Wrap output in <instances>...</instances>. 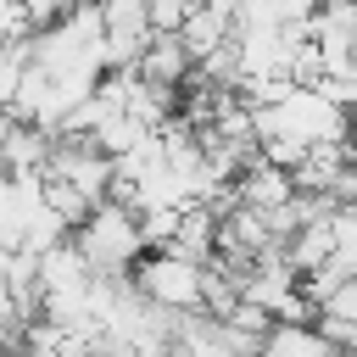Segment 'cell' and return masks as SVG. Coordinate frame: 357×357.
I'll list each match as a JSON object with an SVG mask.
<instances>
[{"mask_svg":"<svg viewBox=\"0 0 357 357\" xmlns=\"http://www.w3.org/2000/svg\"><path fill=\"white\" fill-rule=\"evenodd\" d=\"M78 251H84V262H89V273H100V279H128V268L145 257V234H139V212H128L123 201H95L78 223H73V234H67Z\"/></svg>","mask_w":357,"mask_h":357,"instance_id":"cell-1","label":"cell"},{"mask_svg":"<svg viewBox=\"0 0 357 357\" xmlns=\"http://www.w3.org/2000/svg\"><path fill=\"white\" fill-rule=\"evenodd\" d=\"M128 73L145 78V84H156V89H184V84L195 78V56L184 50L178 33H151L145 50H139V61H134Z\"/></svg>","mask_w":357,"mask_h":357,"instance_id":"cell-3","label":"cell"},{"mask_svg":"<svg viewBox=\"0 0 357 357\" xmlns=\"http://www.w3.org/2000/svg\"><path fill=\"white\" fill-rule=\"evenodd\" d=\"M268 357H346L324 329H312L307 318H273L268 340H262Z\"/></svg>","mask_w":357,"mask_h":357,"instance_id":"cell-4","label":"cell"},{"mask_svg":"<svg viewBox=\"0 0 357 357\" xmlns=\"http://www.w3.org/2000/svg\"><path fill=\"white\" fill-rule=\"evenodd\" d=\"M33 28H28V17H22V6L17 0H0V45H17V39H28Z\"/></svg>","mask_w":357,"mask_h":357,"instance_id":"cell-7","label":"cell"},{"mask_svg":"<svg viewBox=\"0 0 357 357\" xmlns=\"http://www.w3.org/2000/svg\"><path fill=\"white\" fill-rule=\"evenodd\" d=\"M128 284L156 301L162 312H201V296H206V268L190 262V257H173V251H151L128 268Z\"/></svg>","mask_w":357,"mask_h":357,"instance_id":"cell-2","label":"cell"},{"mask_svg":"<svg viewBox=\"0 0 357 357\" xmlns=\"http://www.w3.org/2000/svg\"><path fill=\"white\" fill-rule=\"evenodd\" d=\"M17 6H22V17H28V28L39 33V28H50V22H61V17H67V11L78 6V0H17Z\"/></svg>","mask_w":357,"mask_h":357,"instance_id":"cell-6","label":"cell"},{"mask_svg":"<svg viewBox=\"0 0 357 357\" xmlns=\"http://www.w3.org/2000/svg\"><path fill=\"white\" fill-rule=\"evenodd\" d=\"M329 262L340 273H357V206L329 212Z\"/></svg>","mask_w":357,"mask_h":357,"instance_id":"cell-5","label":"cell"},{"mask_svg":"<svg viewBox=\"0 0 357 357\" xmlns=\"http://www.w3.org/2000/svg\"><path fill=\"white\" fill-rule=\"evenodd\" d=\"M251 357H268V351H251Z\"/></svg>","mask_w":357,"mask_h":357,"instance_id":"cell-8","label":"cell"}]
</instances>
